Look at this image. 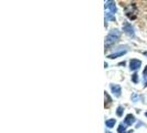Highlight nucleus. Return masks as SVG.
Masks as SVG:
<instances>
[{"label":"nucleus","mask_w":147,"mask_h":133,"mask_svg":"<svg viewBox=\"0 0 147 133\" xmlns=\"http://www.w3.org/2000/svg\"><path fill=\"white\" fill-rule=\"evenodd\" d=\"M104 96H105V108H109L111 104H112V99L110 98L107 92L104 93Z\"/></svg>","instance_id":"nucleus-9"},{"label":"nucleus","mask_w":147,"mask_h":133,"mask_svg":"<svg viewBox=\"0 0 147 133\" xmlns=\"http://www.w3.org/2000/svg\"><path fill=\"white\" fill-rule=\"evenodd\" d=\"M145 115H146V117H147V112H146V113H145Z\"/></svg>","instance_id":"nucleus-17"},{"label":"nucleus","mask_w":147,"mask_h":133,"mask_svg":"<svg viewBox=\"0 0 147 133\" xmlns=\"http://www.w3.org/2000/svg\"><path fill=\"white\" fill-rule=\"evenodd\" d=\"M123 111H124V108H123V107H118L117 109H116V114H117V117H122V115H123Z\"/></svg>","instance_id":"nucleus-13"},{"label":"nucleus","mask_w":147,"mask_h":133,"mask_svg":"<svg viewBox=\"0 0 147 133\" xmlns=\"http://www.w3.org/2000/svg\"><path fill=\"white\" fill-rule=\"evenodd\" d=\"M144 54H145V56H147V52H145V53H144Z\"/></svg>","instance_id":"nucleus-15"},{"label":"nucleus","mask_w":147,"mask_h":133,"mask_svg":"<svg viewBox=\"0 0 147 133\" xmlns=\"http://www.w3.org/2000/svg\"><path fill=\"white\" fill-rule=\"evenodd\" d=\"M123 30L127 36L129 37H135V31H134V28L133 26L129 23V22H124L123 23Z\"/></svg>","instance_id":"nucleus-2"},{"label":"nucleus","mask_w":147,"mask_h":133,"mask_svg":"<svg viewBox=\"0 0 147 133\" xmlns=\"http://www.w3.org/2000/svg\"><path fill=\"white\" fill-rule=\"evenodd\" d=\"M110 87L112 93L116 96V98H119L121 94H122V88H121V86H118V84H111Z\"/></svg>","instance_id":"nucleus-4"},{"label":"nucleus","mask_w":147,"mask_h":133,"mask_svg":"<svg viewBox=\"0 0 147 133\" xmlns=\"http://www.w3.org/2000/svg\"><path fill=\"white\" fill-rule=\"evenodd\" d=\"M105 133H111V132H109V131H106V132H105Z\"/></svg>","instance_id":"nucleus-16"},{"label":"nucleus","mask_w":147,"mask_h":133,"mask_svg":"<svg viewBox=\"0 0 147 133\" xmlns=\"http://www.w3.org/2000/svg\"><path fill=\"white\" fill-rule=\"evenodd\" d=\"M125 53H126V50L125 51L114 52V53H112V54H109V56H107V58H110V59H114V58H117V57H122V56H124Z\"/></svg>","instance_id":"nucleus-7"},{"label":"nucleus","mask_w":147,"mask_h":133,"mask_svg":"<svg viewBox=\"0 0 147 133\" xmlns=\"http://www.w3.org/2000/svg\"><path fill=\"white\" fill-rule=\"evenodd\" d=\"M132 81L134 83H138V74L137 73H134L132 75Z\"/></svg>","instance_id":"nucleus-14"},{"label":"nucleus","mask_w":147,"mask_h":133,"mask_svg":"<svg viewBox=\"0 0 147 133\" xmlns=\"http://www.w3.org/2000/svg\"><path fill=\"white\" fill-rule=\"evenodd\" d=\"M109 20H113V21L115 20V17H114V16L112 15L111 12H107V14L105 15V21L107 22Z\"/></svg>","instance_id":"nucleus-11"},{"label":"nucleus","mask_w":147,"mask_h":133,"mask_svg":"<svg viewBox=\"0 0 147 133\" xmlns=\"http://www.w3.org/2000/svg\"><path fill=\"white\" fill-rule=\"evenodd\" d=\"M140 66H142V61L137 59H132L129 61V69L133 71H136L138 70Z\"/></svg>","instance_id":"nucleus-3"},{"label":"nucleus","mask_w":147,"mask_h":133,"mask_svg":"<svg viewBox=\"0 0 147 133\" xmlns=\"http://www.w3.org/2000/svg\"><path fill=\"white\" fill-rule=\"evenodd\" d=\"M105 8L110 10V12L112 15H114L116 12V6H115V2L114 1H106L105 2Z\"/></svg>","instance_id":"nucleus-5"},{"label":"nucleus","mask_w":147,"mask_h":133,"mask_svg":"<svg viewBox=\"0 0 147 133\" xmlns=\"http://www.w3.org/2000/svg\"><path fill=\"white\" fill-rule=\"evenodd\" d=\"M121 37V31L118 29H113L110 31V33L105 38V48L111 47L112 44H114L115 42H117Z\"/></svg>","instance_id":"nucleus-1"},{"label":"nucleus","mask_w":147,"mask_h":133,"mask_svg":"<svg viewBox=\"0 0 147 133\" xmlns=\"http://www.w3.org/2000/svg\"><path fill=\"white\" fill-rule=\"evenodd\" d=\"M135 121H136V118L133 114H127L125 117V119H124L125 126H132L133 123H135Z\"/></svg>","instance_id":"nucleus-6"},{"label":"nucleus","mask_w":147,"mask_h":133,"mask_svg":"<svg viewBox=\"0 0 147 133\" xmlns=\"http://www.w3.org/2000/svg\"><path fill=\"white\" fill-rule=\"evenodd\" d=\"M115 123H116V120L115 119H110V120H106L105 121V126H107L109 129H112L115 126Z\"/></svg>","instance_id":"nucleus-8"},{"label":"nucleus","mask_w":147,"mask_h":133,"mask_svg":"<svg viewBox=\"0 0 147 133\" xmlns=\"http://www.w3.org/2000/svg\"><path fill=\"white\" fill-rule=\"evenodd\" d=\"M117 133H126V126H124V123L119 124L117 129Z\"/></svg>","instance_id":"nucleus-12"},{"label":"nucleus","mask_w":147,"mask_h":133,"mask_svg":"<svg viewBox=\"0 0 147 133\" xmlns=\"http://www.w3.org/2000/svg\"><path fill=\"white\" fill-rule=\"evenodd\" d=\"M143 79H144V87H147V66H145L143 71Z\"/></svg>","instance_id":"nucleus-10"}]
</instances>
